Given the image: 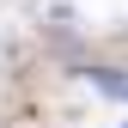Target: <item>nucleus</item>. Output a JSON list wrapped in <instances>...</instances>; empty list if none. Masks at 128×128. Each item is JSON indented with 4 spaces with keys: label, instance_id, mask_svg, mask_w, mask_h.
I'll use <instances>...</instances> for the list:
<instances>
[]
</instances>
